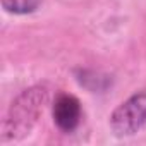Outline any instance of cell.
Masks as SVG:
<instances>
[{
    "label": "cell",
    "instance_id": "cell-1",
    "mask_svg": "<svg viewBox=\"0 0 146 146\" xmlns=\"http://www.w3.org/2000/svg\"><path fill=\"white\" fill-rule=\"evenodd\" d=\"M110 127L117 136H134L146 129V91L120 103L110 117Z\"/></svg>",
    "mask_w": 146,
    "mask_h": 146
},
{
    "label": "cell",
    "instance_id": "cell-2",
    "mask_svg": "<svg viewBox=\"0 0 146 146\" xmlns=\"http://www.w3.org/2000/svg\"><path fill=\"white\" fill-rule=\"evenodd\" d=\"M81 103L72 95H58L53 103V122L62 132H72L81 122Z\"/></svg>",
    "mask_w": 146,
    "mask_h": 146
},
{
    "label": "cell",
    "instance_id": "cell-3",
    "mask_svg": "<svg viewBox=\"0 0 146 146\" xmlns=\"http://www.w3.org/2000/svg\"><path fill=\"white\" fill-rule=\"evenodd\" d=\"M40 0H2V7L11 12V14H17V16H24V14H31L38 9Z\"/></svg>",
    "mask_w": 146,
    "mask_h": 146
}]
</instances>
